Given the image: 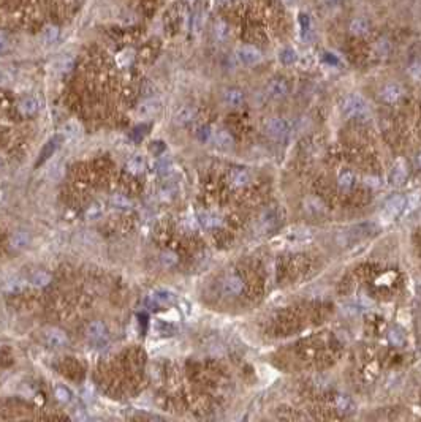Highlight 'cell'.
<instances>
[{
    "label": "cell",
    "mask_w": 421,
    "mask_h": 422,
    "mask_svg": "<svg viewBox=\"0 0 421 422\" xmlns=\"http://www.w3.org/2000/svg\"><path fill=\"white\" fill-rule=\"evenodd\" d=\"M340 109L345 117L350 119H363L369 114V105H367L366 98L361 97L359 93H350L342 100Z\"/></svg>",
    "instance_id": "6da1fadb"
},
{
    "label": "cell",
    "mask_w": 421,
    "mask_h": 422,
    "mask_svg": "<svg viewBox=\"0 0 421 422\" xmlns=\"http://www.w3.org/2000/svg\"><path fill=\"white\" fill-rule=\"evenodd\" d=\"M265 131L272 139L284 141L291 135L293 124L285 117H271L265 122Z\"/></svg>",
    "instance_id": "7a4b0ae2"
},
{
    "label": "cell",
    "mask_w": 421,
    "mask_h": 422,
    "mask_svg": "<svg viewBox=\"0 0 421 422\" xmlns=\"http://www.w3.org/2000/svg\"><path fill=\"white\" fill-rule=\"evenodd\" d=\"M280 223V212L277 207H269L266 209L257 220V231L260 234H266L274 231Z\"/></svg>",
    "instance_id": "3957f363"
},
{
    "label": "cell",
    "mask_w": 421,
    "mask_h": 422,
    "mask_svg": "<svg viewBox=\"0 0 421 422\" xmlns=\"http://www.w3.org/2000/svg\"><path fill=\"white\" fill-rule=\"evenodd\" d=\"M407 204V199L404 196H393L391 199L386 201V204L383 207L382 213H380V218H382V222L385 223H390L393 222L394 218H396L400 212L404 211V207Z\"/></svg>",
    "instance_id": "277c9868"
},
{
    "label": "cell",
    "mask_w": 421,
    "mask_h": 422,
    "mask_svg": "<svg viewBox=\"0 0 421 422\" xmlns=\"http://www.w3.org/2000/svg\"><path fill=\"white\" fill-rule=\"evenodd\" d=\"M236 57H238L239 62L245 66H253L263 60L262 51L255 48V46H250V44L239 46V48L236 49Z\"/></svg>",
    "instance_id": "5b68a950"
},
{
    "label": "cell",
    "mask_w": 421,
    "mask_h": 422,
    "mask_svg": "<svg viewBox=\"0 0 421 422\" xmlns=\"http://www.w3.org/2000/svg\"><path fill=\"white\" fill-rule=\"evenodd\" d=\"M43 341L51 348H64L68 345V336L59 327H46L43 331Z\"/></svg>",
    "instance_id": "8992f818"
},
{
    "label": "cell",
    "mask_w": 421,
    "mask_h": 422,
    "mask_svg": "<svg viewBox=\"0 0 421 422\" xmlns=\"http://www.w3.org/2000/svg\"><path fill=\"white\" fill-rule=\"evenodd\" d=\"M265 90L271 100H282L290 93V85L284 78H274L266 84Z\"/></svg>",
    "instance_id": "52a82bcc"
},
{
    "label": "cell",
    "mask_w": 421,
    "mask_h": 422,
    "mask_svg": "<svg viewBox=\"0 0 421 422\" xmlns=\"http://www.w3.org/2000/svg\"><path fill=\"white\" fill-rule=\"evenodd\" d=\"M244 290V281L236 274H230L222 281V293L225 296H238Z\"/></svg>",
    "instance_id": "ba28073f"
},
{
    "label": "cell",
    "mask_w": 421,
    "mask_h": 422,
    "mask_svg": "<svg viewBox=\"0 0 421 422\" xmlns=\"http://www.w3.org/2000/svg\"><path fill=\"white\" fill-rule=\"evenodd\" d=\"M160 108H162V103H160L157 98L144 100L143 103L138 105L136 116L139 119H152V117H155L157 114L160 112Z\"/></svg>",
    "instance_id": "9c48e42d"
},
{
    "label": "cell",
    "mask_w": 421,
    "mask_h": 422,
    "mask_svg": "<svg viewBox=\"0 0 421 422\" xmlns=\"http://www.w3.org/2000/svg\"><path fill=\"white\" fill-rule=\"evenodd\" d=\"M176 296L173 294L171 291H166V290H157V291H152L148 299H146V304L149 307H162V305H170L175 302Z\"/></svg>",
    "instance_id": "30bf717a"
},
{
    "label": "cell",
    "mask_w": 421,
    "mask_h": 422,
    "mask_svg": "<svg viewBox=\"0 0 421 422\" xmlns=\"http://www.w3.org/2000/svg\"><path fill=\"white\" fill-rule=\"evenodd\" d=\"M86 336L88 338H90L92 341H100V340H105L106 336H108V329H106V324L103 321L95 319V321H90L86 327Z\"/></svg>",
    "instance_id": "8fae6325"
},
{
    "label": "cell",
    "mask_w": 421,
    "mask_h": 422,
    "mask_svg": "<svg viewBox=\"0 0 421 422\" xmlns=\"http://www.w3.org/2000/svg\"><path fill=\"white\" fill-rule=\"evenodd\" d=\"M402 95H404V89H402V85L398 83L386 84L382 89V92H380V97H382V100L386 103H396L399 102V98Z\"/></svg>",
    "instance_id": "7c38bea8"
},
{
    "label": "cell",
    "mask_w": 421,
    "mask_h": 422,
    "mask_svg": "<svg viewBox=\"0 0 421 422\" xmlns=\"http://www.w3.org/2000/svg\"><path fill=\"white\" fill-rule=\"evenodd\" d=\"M211 143L219 147V149H223V150H228L235 144V139L230 135V131L226 130H214L212 133V139Z\"/></svg>",
    "instance_id": "4fadbf2b"
},
{
    "label": "cell",
    "mask_w": 421,
    "mask_h": 422,
    "mask_svg": "<svg viewBox=\"0 0 421 422\" xmlns=\"http://www.w3.org/2000/svg\"><path fill=\"white\" fill-rule=\"evenodd\" d=\"M245 102V95L241 89L236 87H230L223 92V103L230 108H239L241 105Z\"/></svg>",
    "instance_id": "5bb4252c"
},
{
    "label": "cell",
    "mask_w": 421,
    "mask_h": 422,
    "mask_svg": "<svg viewBox=\"0 0 421 422\" xmlns=\"http://www.w3.org/2000/svg\"><path fill=\"white\" fill-rule=\"evenodd\" d=\"M18 108L22 116H35L40 109V102L35 97H25L19 102Z\"/></svg>",
    "instance_id": "9a60e30c"
},
{
    "label": "cell",
    "mask_w": 421,
    "mask_h": 422,
    "mask_svg": "<svg viewBox=\"0 0 421 422\" xmlns=\"http://www.w3.org/2000/svg\"><path fill=\"white\" fill-rule=\"evenodd\" d=\"M57 143H59V138L56 136V138L49 139L48 143L43 146V149H42V152H40L38 160H37V163H35V168H40V166H42L44 162H48L49 157H52V153H54L56 149H57Z\"/></svg>",
    "instance_id": "2e32d148"
},
{
    "label": "cell",
    "mask_w": 421,
    "mask_h": 422,
    "mask_svg": "<svg viewBox=\"0 0 421 422\" xmlns=\"http://www.w3.org/2000/svg\"><path fill=\"white\" fill-rule=\"evenodd\" d=\"M390 184L391 185H402L407 179V169L402 162H398L393 166V169L390 171Z\"/></svg>",
    "instance_id": "e0dca14e"
},
{
    "label": "cell",
    "mask_w": 421,
    "mask_h": 422,
    "mask_svg": "<svg viewBox=\"0 0 421 422\" xmlns=\"http://www.w3.org/2000/svg\"><path fill=\"white\" fill-rule=\"evenodd\" d=\"M195 119V109L192 106H182L175 112V124L177 125H187Z\"/></svg>",
    "instance_id": "ac0fdd59"
},
{
    "label": "cell",
    "mask_w": 421,
    "mask_h": 422,
    "mask_svg": "<svg viewBox=\"0 0 421 422\" xmlns=\"http://www.w3.org/2000/svg\"><path fill=\"white\" fill-rule=\"evenodd\" d=\"M29 242H30V236H29V232H27V231H22V230H19V231H16V232H13V236H11V239H10V245H11V249H15V250H21V249H24V247H27V245H29Z\"/></svg>",
    "instance_id": "d6986e66"
},
{
    "label": "cell",
    "mask_w": 421,
    "mask_h": 422,
    "mask_svg": "<svg viewBox=\"0 0 421 422\" xmlns=\"http://www.w3.org/2000/svg\"><path fill=\"white\" fill-rule=\"evenodd\" d=\"M376 230V225L374 223H361L355 228H352L349 236L352 237V240H356V239H361V237H366L369 236V234H372V231Z\"/></svg>",
    "instance_id": "ffe728a7"
},
{
    "label": "cell",
    "mask_w": 421,
    "mask_h": 422,
    "mask_svg": "<svg viewBox=\"0 0 421 422\" xmlns=\"http://www.w3.org/2000/svg\"><path fill=\"white\" fill-rule=\"evenodd\" d=\"M25 286H27V281L22 280V278H11L10 281H6V283L2 286V291L6 293V294H18L25 290Z\"/></svg>",
    "instance_id": "44dd1931"
},
{
    "label": "cell",
    "mask_w": 421,
    "mask_h": 422,
    "mask_svg": "<svg viewBox=\"0 0 421 422\" xmlns=\"http://www.w3.org/2000/svg\"><path fill=\"white\" fill-rule=\"evenodd\" d=\"M230 182L235 187H245L250 182V176L244 169H233L230 172Z\"/></svg>",
    "instance_id": "7402d4cb"
},
{
    "label": "cell",
    "mask_w": 421,
    "mask_h": 422,
    "mask_svg": "<svg viewBox=\"0 0 421 422\" xmlns=\"http://www.w3.org/2000/svg\"><path fill=\"white\" fill-rule=\"evenodd\" d=\"M51 280H52V277L49 275L48 272L38 271V272L32 274V275H30L29 283H30L32 286H35V288H44V286H48V285L51 283Z\"/></svg>",
    "instance_id": "603a6c76"
},
{
    "label": "cell",
    "mask_w": 421,
    "mask_h": 422,
    "mask_svg": "<svg viewBox=\"0 0 421 422\" xmlns=\"http://www.w3.org/2000/svg\"><path fill=\"white\" fill-rule=\"evenodd\" d=\"M350 32L356 37L366 35V33L369 32V22H367L364 18H355L350 22Z\"/></svg>",
    "instance_id": "cb8c5ba5"
},
{
    "label": "cell",
    "mask_w": 421,
    "mask_h": 422,
    "mask_svg": "<svg viewBox=\"0 0 421 422\" xmlns=\"http://www.w3.org/2000/svg\"><path fill=\"white\" fill-rule=\"evenodd\" d=\"M127 169L132 174H141L146 169V160L143 155H135L127 162Z\"/></svg>",
    "instance_id": "d4e9b609"
},
{
    "label": "cell",
    "mask_w": 421,
    "mask_h": 422,
    "mask_svg": "<svg viewBox=\"0 0 421 422\" xmlns=\"http://www.w3.org/2000/svg\"><path fill=\"white\" fill-rule=\"evenodd\" d=\"M102 215H103V204L98 203V201L92 203L84 212V217L86 220H89V222H95V220H98Z\"/></svg>",
    "instance_id": "484cf974"
},
{
    "label": "cell",
    "mask_w": 421,
    "mask_h": 422,
    "mask_svg": "<svg viewBox=\"0 0 421 422\" xmlns=\"http://www.w3.org/2000/svg\"><path fill=\"white\" fill-rule=\"evenodd\" d=\"M57 38H59V29L56 27V25H46V27L43 29V32H42L43 43L46 46H51V44H54L57 42Z\"/></svg>",
    "instance_id": "4316f807"
},
{
    "label": "cell",
    "mask_w": 421,
    "mask_h": 422,
    "mask_svg": "<svg viewBox=\"0 0 421 422\" xmlns=\"http://www.w3.org/2000/svg\"><path fill=\"white\" fill-rule=\"evenodd\" d=\"M336 408L342 413H352L355 410V403L349 395H337L336 397Z\"/></svg>",
    "instance_id": "83f0119b"
},
{
    "label": "cell",
    "mask_w": 421,
    "mask_h": 422,
    "mask_svg": "<svg viewBox=\"0 0 421 422\" xmlns=\"http://www.w3.org/2000/svg\"><path fill=\"white\" fill-rule=\"evenodd\" d=\"M79 133H81V127H79V124L75 122V120H70V122H66V124L64 125V128H62V136L66 138V139L76 138Z\"/></svg>",
    "instance_id": "f1b7e54d"
},
{
    "label": "cell",
    "mask_w": 421,
    "mask_h": 422,
    "mask_svg": "<svg viewBox=\"0 0 421 422\" xmlns=\"http://www.w3.org/2000/svg\"><path fill=\"white\" fill-rule=\"evenodd\" d=\"M337 184H339L340 189H345V190L352 189L353 184H355V174H353L352 171H349V169H344L342 172L339 174Z\"/></svg>",
    "instance_id": "f546056e"
},
{
    "label": "cell",
    "mask_w": 421,
    "mask_h": 422,
    "mask_svg": "<svg viewBox=\"0 0 421 422\" xmlns=\"http://www.w3.org/2000/svg\"><path fill=\"white\" fill-rule=\"evenodd\" d=\"M54 397L62 405H66V403H70V401H71V392L68 391V387H66V386L57 384L54 387Z\"/></svg>",
    "instance_id": "4dcf8cb0"
},
{
    "label": "cell",
    "mask_w": 421,
    "mask_h": 422,
    "mask_svg": "<svg viewBox=\"0 0 421 422\" xmlns=\"http://www.w3.org/2000/svg\"><path fill=\"white\" fill-rule=\"evenodd\" d=\"M296 59H298L296 52L291 48H284L279 52V60H280V63H284V65H293L296 62Z\"/></svg>",
    "instance_id": "1f68e13d"
},
{
    "label": "cell",
    "mask_w": 421,
    "mask_h": 422,
    "mask_svg": "<svg viewBox=\"0 0 421 422\" xmlns=\"http://www.w3.org/2000/svg\"><path fill=\"white\" fill-rule=\"evenodd\" d=\"M111 206L119 211H129L132 209V201L124 195H114L111 198Z\"/></svg>",
    "instance_id": "d6a6232c"
},
{
    "label": "cell",
    "mask_w": 421,
    "mask_h": 422,
    "mask_svg": "<svg viewBox=\"0 0 421 422\" xmlns=\"http://www.w3.org/2000/svg\"><path fill=\"white\" fill-rule=\"evenodd\" d=\"M290 242H301V240H306L309 237V230H304V228H295L291 232L287 234Z\"/></svg>",
    "instance_id": "836d02e7"
},
{
    "label": "cell",
    "mask_w": 421,
    "mask_h": 422,
    "mask_svg": "<svg viewBox=\"0 0 421 422\" xmlns=\"http://www.w3.org/2000/svg\"><path fill=\"white\" fill-rule=\"evenodd\" d=\"M228 33H230L228 25H226L225 22H222V21H219L216 24V27H214V35H216V38L219 40V42H225V40L228 38Z\"/></svg>",
    "instance_id": "e575fe53"
},
{
    "label": "cell",
    "mask_w": 421,
    "mask_h": 422,
    "mask_svg": "<svg viewBox=\"0 0 421 422\" xmlns=\"http://www.w3.org/2000/svg\"><path fill=\"white\" fill-rule=\"evenodd\" d=\"M298 21H299V27H301V35H303V38L306 40V37L309 35V32H310V18L307 16L306 13H301Z\"/></svg>",
    "instance_id": "d590c367"
},
{
    "label": "cell",
    "mask_w": 421,
    "mask_h": 422,
    "mask_svg": "<svg viewBox=\"0 0 421 422\" xmlns=\"http://www.w3.org/2000/svg\"><path fill=\"white\" fill-rule=\"evenodd\" d=\"M173 169H175V166H173V162L171 160H160L158 165H157V172L160 174V176H170V174L173 172Z\"/></svg>",
    "instance_id": "8d00e7d4"
},
{
    "label": "cell",
    "mask_w": 421,
    "mask_h": 422,
    "mask_svg": "<svg viewBox=\"0 0 421 422\" xmlns=\"http://www.w3.org/2000/svg\"><path fill=\"white\" fill-rule=\"evenodd\" d=\"M199 222L206 228H214L220 225V218L217 215H214V213H201V215H199Z\"/></svg>",
    "instance_id": "74e56055"
},
{
    "label": "cell",
    "mask_w": 421,
    "mask_h": 422,
    "mask_svg": "<svg viewBox=\"0 0 421 422\" xmlns=\"http://www.w3.org/2000/svg\"><path fill=\"white\" fill-rule=\"evenodd\" d=\"M388 338H390L391 343L396 345V346H404L405 345V336L400 331H398V329H391L390 334H388Z\"/></svg>",
    "instance_id": "f35d334b"
},
{
    "label": "cell",
    "mask_w": 421,
    "mask_h": 422,
    "mask_svg": "<svg viewBox=\"0 0 421 422\" xmlns=\"http://www.w3.org/2000/svg\"><path fill=\"white\" fill-rule=\"evenodd\" d=\"M73 63H75V62H73V59L70 56H62L57 60V68H59L60 73H66V71L71 70Z\"/></svg>",
    "instance_id": "ab89813d"
},
{
    "label": "cell",
    "mask_w": 421,
    "mask_h": 422,
    "mask_svg": "<svg viewBox=\"0 0 421 422\" xmlns=\"http://www.w3.org/2000/svg\"><path fill=\"white\" fill-rule=\"evenodd\" d=\"M154 329H155V332L158 334V336H171L173 334V326L163 323V321H155V324H154Z\"/></svg>",
    "instance_id": "60d3db41"
},
{
    "label": "cell",
    "mask_w": 421,
    "mask_h": 422,
    "mask_svg": "<svg viewBox=\"0 0 421 422\" xmlns=\"http://www.w3.org/2000/svg\"><path fill=\"white\" fill-rule=\"evenodd\" d=\"M306 212H315V213H318V212H322L323 211V204L320 203L318 199H313V198H310V199H307L306 201Z\"/></svg>",
    "instance_id": "b9f144b4"
},
{
    "label": "cell",
    "mask_w": 421,
    "mask_h": 422,
    "mask_svg": "<svg viewBox=\"0 0 421 422\" xmlns=\"http://www.w3.org/2000/svg\"><path fill=\"white\" fill-rule=\"evenodd\" d=\"M409 73H410V76H412L413 79H417V81H421V62H420V60H415V62L410 63Z\"/></svg>",
    "instance_id": "7bdbcfd3"
},
{
    "label": "cell",
    "mask_w": 421,
    "mask_h": 422,
    "mask_svg": "<svg viewBox=\"0 0 421 422\" xmlns=\"http://www.w3.org/2000/svg\"><path fill=\"white\" fill-rule=\"evenodd\" d=\"M212 133H214V130L211 128V127H203V128L198 130V139L203 141V143H211Z\"/></svg>",
    "instance_id": "ee69618b"
},
{
    "label": "cell",
    "mask_w": 421,
    "mask_h": 422,
    "mask_svg": "<svg viewBox=\"0 0 421 422\" xmlns=\"http://www.w3.org/2000/svg\"><path fill=\"white\" fill-rule=\"evenodd\" d=\"M162 264L165 266V267H171V266H175L176 263H177V256L175 253H171V252H166V253H163L162 254Z\"/></svg>",
    "instance_id": "f6af8a7d"
},
{
    "label": "cell",
    "mask_w": 421,
    "mask_h": 422,
    "mask_svg": "<svg viewBox=\"0 0 421 422\" xmlns=\"http://www.w3.org/2000/svg\"><path fill=\"white\" fill-rule=\"evenodd\" d=\"M149 150L154 153V155H160V153H163V150H165V143H162V141H154L149 147Z\"/></svg>",
    "instance_id": "bcb514c9"
},
{
    "label": "cell",
    "mask_w": 421,
    "mask_h": 422,
    "mask_svg": "<svg viewBox=\"0 0 421 422\" xmlns=\"http://www.w3.org/2000/svg\"><path fill=\"white\" fill-rule=\"evenodd\" d=\"M10 48V40L8 37H6V33L0 32V54H3V52H6Z\"/></svg>",
    "instance_id": "7dc6e473"
},
{
    "label": "cell",
    "mask_w": 421,
    "mask_h": 422,
    "mask_svg": "<svg viewBox=\"0 0 421 422\" xmlns=\"http://www.w3.org/2000/svg\"><path fill=\"white\" fill-rule=\"evenodd\" d=\"M325 57L328 59L330 65H337V59H336V56H334V54H330V52H326Z\"/></svg>",
    "instance_id": "c3c4849f"
},
{
    "label": "cell",
    "mask_w": 421,
    "mask_h": 422,
    "mask_svg": "<svg viewBox=\"0 0 421 422\" xmlns=\"http://www.w3.org/2000/svg\"><path fill=\"white\" fill-rule=\"evenodd\" d=\"M284 2H285V3H293L295 0H284Z\"/></svg>",
    "instance_id": "681fc988"
},
{
    "label": "cell",
    "mask_w": 421,
    "mask_h": 422,
    "mask_svg": "<svg viewBox=\"0 0 421 422\" xmlns=\"http://www.w3.org/2000/svg\"><path fill=\"white\" fill-rule=\"evenodd\" d=\"M418 162H420V165H421V155H420V158H418Z\"/></svg>",
    "instance_id": "f907efd6"
},
{
    "label": "cell",
    "mask_w": 421,
    "mask_h": 422,
    "mask_svg": "<svg viewBox=\"0 0 421 422\" xmlns=\"http://www.w3.org/2000/svg\"><path fill=\"white\" fill-rule=\"evenodd\" d=\"M220 2H228V0H220Z\"/></svg>",
    "instance_id": "816d5d0a"
}]
</instances>
